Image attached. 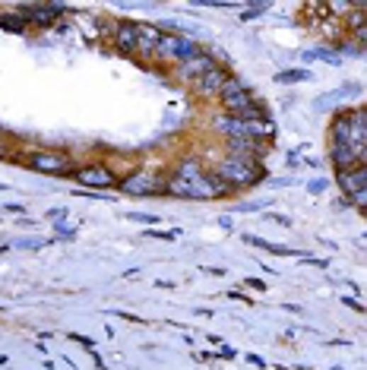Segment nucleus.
Wrapping results in <instances>:
<instances>
[{
	"label": "nucleus",
	"instance_id": "26",
	"mask_svg": "<svg viewBox=\"0 0 367 370\" xmlns=\"http://www.w3.org/2000/svg\"><path fill=\"white\" fill-rule=\"evenodd\" d=\"M127 219H130V221H142V225H159V215H149V212H130Z\"/></svg>",
	"mask_w": 367,
	"mask_h": 370
},
{
	"label": "nucleus",
	"instance_id": "15",
	"mask_svg": "<svg viewBox=\"0 0 367 370\" xmlns=\"http://www.w3.org/2000/svg\"><path fill=\"white\" fill-rule=\"evenodd\" d=\"M351 114L355 111H342L332 117V133H329L332 146H351Z\"/></svg>",
	"mask_w": 367,
	"mask_h": 370
},
{
	"label": "nucleus",
	"instance_id": "16",
	"mask_svg": "<svg viewBox=\"0 0 367 370\" xmlns=\"http://www.w3.org/2000/svg\"><path fill=\"white\" fill-rule=\"evenodd\" d=\"M203 171H206V168H203V161H200V158H181L178 165H174L171 178H181V180H193V178H200Z\"/></svg>",
	"mask_w": 367,
	"mask_h": 370
},
{
	"label": "nucleus",
	"instance_id": "3",
	"mask_svg": "<svg viewBox=\"0 0 367 370\" xmlns=\"http://www.w3.org/2000/svg\"><path fill=\"white\" fill-rule=\"evenodd\" d=\"M200 51L203 48L190 35H181V32H162L159 51H155V64H184V60L196 57Z\"/></svg>",
	"mask_w": 367,
	"mask_h": 370
},
{
	"label": "nucleus",
	"instance_id": "24",
	"mask_svg": "<svg viewBox=\"0 0 367 370\" xmlns=\"http://www.w3.org/2000/svg\"><path fill=\"white\" fill-rule=\"evenodd\" d=\"M349 203H351V206H358V209H361V212H367V187H361V190H358V193H351V197H349Z\"/></svg>",
	"mask_w": 367,
	"mask_h": 370
},
{
	"label": "nucleus",
	"instance_id": "7",
	"mask_svg": "<svg viewBox=\"0 0 367 370\" xmlns=\"http://www.w3.org/2000/svg\"><path fill=\"white\" fill-rule=\"evenodd\" d=\"M73 178L83 187H89V190H114V187L120 184L118 174L108 165H86V168H79V171H73Z\"/></svg>",
	"mask_w": 367,
	"mask_h": 370
},
{
	"label": "nucleus",
	"instance_id": "6",
	"mask_svg": "<svg viewBox=\"0 0 367 370\" xmlns=\"http://www.w3.org/2000/svg\"><path fill=\"white\" fill-rule=\"evenodd\" d=\"M231 79V70L225 64H215L209 73H203L200 79L193 83V96L196 98H222V89Z\"/></svg>",
	"mask_w": 367,
	"mask_h": 370
},
{
	"label": "nucleus",
	"instance_id": "31",
	"mask_svg": "<svg viewBox=\"0 0 367 370\" xmlns=\"http://www.w3.org/2000/svg\"><path fill=\"white\" fill-rule=\"evenodd\" d=\"M326 190V180H314V184H310V193H323Z\"/></svg>",
	"mask_w": 367,
	"mask_h": 370
},
{
	"label": "nucleus",
	"instance_id": "10",
	"mask_svg": "<svg viewBox=\"0 0 367 370\" xmlns=\"http://www.w3.org/2000/svg\"><path fill=\"white\" fill-rule=\"evenodd\" d=\"M215 67V57H213V51H200L196 57H190V60H184V64H178V79L181 83H190L193 86L196 79L203 76V73H209Z\"/></svg>",
	"mask_w": 367,
	"mask_h": 370
},
{
	"label": "nucleus",
	"instance_id": "9",
	"mask_svg": "<svg viewBox=\"0 0 367 370\" xmlns=\"http://www.w3.org/2000/svg\"><path fill=\"white\" fill-rule=\"evenodd\" d=\"M225 156L231 158H244V161H256L266 156V143L260 139H247V137H235V139H225Z\"/></svg>",
	"mask_w": 367,
	"mask_h": 370
},
{
	"label": "nucleus",
	"instance_id": "21",
	"mask_svg": "<svg viewBox=\"0 0 367 370\" xmlns=\"http://www.w3.org/2000/svg\"><path fill=\"white\" fill-rule=\"evenodd\" d=\"M304 57L307 60H326V64H339V60H342L339 57V51H307Z\"/></svg>",
	"mask_w": 367,
	"mask_h": 370
},
{
	"label": "nucleus",
	"instance_id": "28",
	"mask_svg": "<svg viewBox=\"0 0 367 370\" xmlns=\"http://www.w3.org/2000/svg\"><path fill=\"white\" fill-rule=\"evenodd\" d=\"M54 234H57V238H73V234H77V228H73L70 221H60V225H54Z\"/></svg>",
	"mask_w": 367,
	"mask_h": 370
},
{
	"label": "nucleus",
	"instance_id": "11",
	"mask_svg": "<svg viewBox=\"0 0 367 370\" xmlns=\"http://www.w3.org/2000/svg\"><path fill=\"white\" fill-rule=\"evenodd\" d=\"M137 42H140V23H130V19H120L114 25V48L133 54L137 57Z\"/></svg>",
	"mask_w": 367,
	"mask_h": 370
},
{
	"label": "nucleus",
	"instance_id": "29",
	"mask_svg": "<svg viewBox=\"0 0 367 370\" xmlns=\"http://www.w3.org/2000/svg\"><path fill=\"white\" fill-rule=\"evenodd\" d=\"M351 35H355V45H358V48L367 51V25H364V29H358V32H351Z\"/></svg>",
	"mask_w": 367,
	"mask_h": 370
},
{
	"label": "nucleus",
	"instance_id": "34",
	"mask_svg": "<svg viewBox=\"0 0 367 370\" xmlns=\"http://www.w3.org/2000/svg\"><path fill=\"white\" fill-rule=\"evenodd\" d=\"M361 117H364V133H367V108H364V111H361Z\"/></svg>",
	"mask_w": 367,
	"mask_h": 370
},
{
	"label": "nucleus",
	"instance_id": "30",
	"mask_svg": "<svg viewBox=\"0 0 367 370\" xmlns=\"http://www.w3.org/2000/svg\"><path fill=\"white\" fill-rule=\"evenodd\" d=\"M342 301L351 307V311H361V313H364V304H361V301H355V298H342Z\"/></svg>",
	"mask_w": 367,
	"mask_h": 370
},
{
	"label": "nucleus",
	"instance_id": "23",
	"mask_svg": "<svg viewBox=\"0 0 367 370\" xmlns=\"http://www.w3.org/2000/svg\"><path fill=\"white\" fill-rule=\"evenodd\" d=\"M47 238H23L16 241V247H23V250H38V247H45Z\"/></svg>",
	"mask_w": 367,
	"mask_h": 370
},
{
	"label": "nucleus",
	"instance_id": "4",
	"mask_svg": "<svg viewBox=\"0 0 367 370\" xmlns=\"http://www.w3.org/2000/svg\"><path fill=\"white\" fill-rule=\"evenodd\" d=\"M168 178H162L159 171H149V168H140V171H130L120 178V190L130 193V197H155V193H165Z\"/></svg>",
	"mask_w": 367,
	"mask_h": 370
},
{
	"label": "nucleus",
	"instance_id": "14",
	"mask_svg": "<svg viewBox=\"0 0 367 370\" xmlns=\"http://www.w3.org/2000/svg\"><path fill=\"white\" fill-rule=\"evenodd\" d=\"M159 25H149V23H140V42H137V57H152L155 60V51H159Z\"/></svg>",
	"mask_w": 367,
	"mask_h": 370
},
{
	"label": "nucleus",
	"instance_id": "2",
	"mask_svg": "<svg viewBox=\"0 0 367 370\" xmlns=\"http://www.w3.org/2000/svg\"><path fill=\"white\" fill-rule=\"evenodd\" d=\"M222 180L231 187V190H250L256 187L260 180H266V171H263L256 161H244V158H231V156H222L213 168Z\"/></svg>",
	"mask_w": 367,
	"mask_h": 370
},
{
	"label": "nucleus",
	"instance_id": "22",
	"mask_svg": "<svg viewBox=\"0 0 367 370\" xmlns=\"http://www.w3.org/2000/svg\"><path fill=\"white\" fill-rule=\"evenodd\" d=\"M269 10V4H254V6H247V10H244V23H250V19H256V16H263V13Z\"/></svg>",
	"mask_w": 367,
	"mask_h": 370
},
{
	"label": "nucleus",
	"instance_id": "18",
	"mask_svg": "<svg viewBox=\"0 0 367 370\" xmlns=\"http://www.w3.org/2000/svg\"><path fill=\"white\" fill-rule=\"evenodd\" d=\"M358 86L355 83H349V86H342V89H336V92H329V96H323V102H317V108H329V105H339L345 96H358Z\"/></svg>",
	"mask_w": 367,
	"mask_h": 370
},
{
	"label": "nucleus",
	"instance_id": "12",
	"mask_svg": "<svg viewBox=\"0 0 367 370\" xmlns=\"http://www.w3.org/2000/svg\"><path fill=\"white\" fill-rule=\"evenodd\" d=\"M336 184L345 197L358 193L361 187H367V161L364 165H355V168H345V171H336Z\"/></svg>",
	"mask_w": 367,
	"mask_h": 370
},
{
	"label": "nucleus",
	"instance_id": "27",
	"mask_svg": "<svg viewBox=\"0 0 367 370\" xmlns=\"http://www.w3.org/2000/svg\"><path fill=\"white\" fill-rule=\"evenodd\" d=\"M269 206V200H260V203H241V206H235V212H260V209H266Z\"/></svg>",
	"mask_w": 367,
	"mask_h": 370
},
{
	"label": "nucleus",
	"instance_id": "33",
	"mask_svg": "<svg viewBox=\"0 0 367 370\" xmlns=\"http://www.w3.org/2000/svg\"><path fill=\"white\" fill-rule=\"evenodd\" d=\"M6 149V139H4V133H0V152H4Z\"/></svg>",
	"mask_w": 367,
	"mask_h": 370
},
{
	"label": "nucleus",
	"instance_id": "20",
	"mask_svg": "<svg viewBox=\"0 0 367 370\" xmlns=\"http://www.w3.org/2000/svg\"><path fill=\"white\" fill-rule=\"evenodd\" d=\"M345 23H349V29H351V32L364 29V25H367V13L361 10V6H355V10L349 13V19H345Z\"/></svg>",
	"mask_w": 367,
	"mask_h": 370
},
{
	"label": "nucleus",
	"instance_id": "5",
	"mask_svg": "<svg viewBox=\"0 0 367 370\" xmlns=\"http://www.w3.org/2000/svg\"><path fill=\"white\" fill-rule=\"evenodd\" d=\"M26 165L32 168V171L38 174H54V178H64L67 171H70V156H67L64 149H35L29 152V158H26Z\"/></svg>",
	"mask_w": 367,
	"mask_h": 370
},
{
	"label": "nucleus",
	"instance_id": "17",
	"mask_svg": "<svg viewBox=\"0 0 367 370\" xmlns=\"http://www.w3.org/2000/svg\"><path fill=\"white\" fill-rule=\"evenodd\" d=\"M0 29L4 32H26L29 29V23H26L23 13H0Z\"/></svg>",
	"mask_w": 367,
	"mask_h": 370
},
{
	"label": "nucleus",
	"instance_id": "8",
	"mask_svg": "<svg viewBox=\"0 0 367 370\" xmlns=\"http://www.w3.org/2000/svg\"><path fill=\"white\" fill-rule=\"evenodd\" d=\"M67 6L64 4H32V6H19V13L26 16V23L35 25V29H51L60 16H64Z\"/></svg>",
	"mask_w": 367,
	"mask_h": 370
},
{
	"label": "nucleus",
	"instance_id": "25",
	"mask_svg": "<svg viewBox=\"0 0 367 370\" xmlns=\"http://www.w3.org/2000/svg\"><path fill=\"white\" fill-rule=\"evenodd\" d=\"M342 54H345V57H361L364 48H358L355 42H345V45H339V57H342Z\"/></svg>",
	"mask_w": 367,
	"mask_h": 370
},
{
	"label": "nucleus",
	"instance_id": "13",
	"mask_svg": "<svg viewBox=\"0 0 367 370\" xmlns=\"http://www.w3.org/2000/svg\"><path fill=\"white\" fill-rule=\"evenodd\" d=\"M329 158H332V165H336V171H345V168H355V165H364L367 161V156L358 152L355 146H332Z\"/></svg>",
	"mask_w": 367,
	"mask_h": 370
},
{
	"label": "nucleus",
	"instance_id": "32",
	"mask_svg": "<svg viewBox=\"0 0 367 370\" xmlns=\"http://www.w3.org/2000/svg\"><path fill=\"white\" fill-rule=\"evenodd\" d=\"M219 225H222V228H228V231H231V228H235V225H231V215H222V219H219Z\"/></svg>",
	"mask_w": 367,
	"mask_h": 370
},
{
	"label": "nucleus",
	"instance_id": "19",
	"mask_svg": "<svg viewBox=\"0 0 367 370\" xmlns=\"http://www.w3.org/2000/svg\"><path fill=\"white\" fill-rule=\"evenodd\" d=\"M304 79H310L307 70H285V73H276V83L288 86V83H304Z\"/></svg>",
	"mask_w": 367,
	"mask_h": 370
},
{
	"label": "nucleus",
	"instance_id": "1",
	"mask_svg": "<svg viewBox=\"0 0 367 370\" xmlns=\"http://www.w3.org/2000/svg\"><path fill=\"white\" fill-rule=\"evenodd\" d=\"M165 193L168 197H178V200H222V197H231L235 190H231L219 174L206 168V171L193 180H181V178H171V174H168Z\"/></svg>",
	"mask_w": 367,
	"mask_h": 370
}]
</instances>
